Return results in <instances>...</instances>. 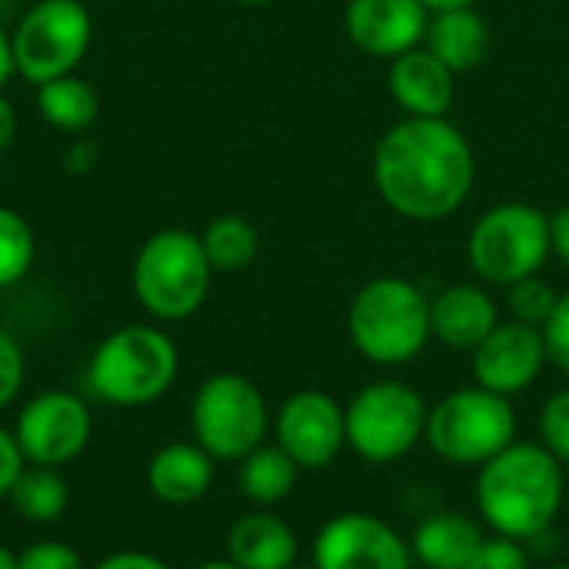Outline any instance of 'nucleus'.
Returning <instances> with one entry per match:
<instances>
[{"instance_id": "nucleus-15", "label": "nucleus", "mask_w": 569, "mask_h": 569, "mask_svg": "<svg viewBox=\"0 0 569 569\" xmlns=\"http://www.w3.org/2000/svg\"><path fill=\"white\" fill-rule=\"evenodd\" d=\"M430 10L423 0H350L343 30L367 57L393 60L423 43Z\"/></svg>"}, {"instance_id": "nucleus-37", "label": "nucleus", "mask_w": 569, "mask_h": 569, "mask_svg": "<svg viewBox=\"0 0 569 569\" xmlns=\"http://www.w3.org/2000/svg\"><path fill=\"white\" fill-rule=\"evenodd\" d=\"M13 133H17V110H13V103L0 93V150L10 147Z\"/></svg>"}, {"instance_id": "nucleus-5", "label": "nucleus", "mask_w": 569, "mask_h": 569, "mask_svg": "<svg viewBox=\"0 0 569 569\" xmlns=\"http://www.w3.org/2000/svg\"><path fill=\"white\" fill-rule=\"evenodd\" d=\"M213 283V267L200 233L183 227L157 230L143 240L133 260V293L140 307L163 323L193 317Z\"/></svg>"}, {"instance_id": "nucleus-10", "label": "nucleus", "mask_w": 569, "mask_h": 569, "mask_svg": "<svg viewBox=\"0 0 569 569\" xmlns=\"http://www.w3.org/2000/svg\"><path fill=\"white\" fill-rule=\"evenodd\" d=\"M347 413V447L367 463H397L427 433V403L403 380L367 383Z\"/></svg>"}, {"instance_id": "nucleus-40", "label": "nucleus", "mask_w": 569, "mask_h": 569, "mask_svg": "<svg viewBox=\"0 0 569 569\" xmlns=\"http://www.w3.org/2000/svg\"><path fill=\"white\" fill-rule=\"evenodd\" d=\"M0 569H17V553H10L3 543H0Z\"/></svg>"}, {"instance_id": "nucleus-8", "label": "nucleus", "mask_w": 569, "mask_h": 569, "mask_svg": "<svg viewBox=\"0 0 569 569\" xmlns=\"http://www.w3.org/2000/svg\"><path fill=\"white\" fill-rule=\"evenodd\" d=\"M93 40V17L80 0H33L10 30L13 67L33 87L77 73Z\"/></svg>"}, {"instance_id": "nucleus-9", "label": "nucleus", "mask_w": 569, "mask_h": 569, "mask_svg": "<svg viewBox=\"0 0 569 569\" xmlns=\"http://www.w3.org/2000/svg\"><path fill=\"white\" fill-rule=\"evenodd\" d=\"M193 440L213 460L240 463L270 430V410L260 387L243 373H213L200 383L190 403Z\"/></svg>"}, {"instance_id": "nucleus-14", "label": "nucleus", "mask_w": 569, "mask_h": 569, "mask_svg": "<svg viewBox=\"0 0 569 569\" xmlns=\"http://www.w3.org/2000/svg\"><path fill=\"white\" fill-rule=\"evenodd\" d=\"M550 357L543 330L520 320H507L497 323L490 337L473 350V380L490 393L517 397L537 383Z\"/></svg>"}, {"instance_id": "nucleus-35", "label": "nucleus", "mask_w": 569, "mask_h": 569, "mask_svg": "<svg viewBox=\"0 0 569 569\" xmlns=\"http://www.w3.org/2000/svg\"><path fill=\"white\" fill-rule=\"evenodd\" d=\"M93 569H173L170 563H163L160 557H153V553H137V550H130V553H113V557H107V560H100Z\"/></svg>"}, {"instance_id": "nucleus-30", "label": "nucleus", "mask_w": 569, "mask_h": 569, "mask_svg": "<svg viewBox=\"0 0 569 569\" xmlns=\"http://www.w3.org/2000/svg\"><path fill=\"white\" fill-rule=\"evenodd\" d=\"M23 377H27L23 350H20L17 337L0 327V410H7L17 400V393L23 387Z\"/></svg>"}, {"instance_id": "nucleus-39", "label": "nucleus", "mask_w": 569, "mask_h": 569, "mask_svg": "<svg viewBox=\"0 0 569 569\" xmlns=\"http://www.w3.org/2000/svg\"><path fill=\"white\" fill-rule=\"evenodd\" d=\"M427 10H447V7H477V0H423Z\"/></svg>"}, {"instance_id": "nucleus-41", "label": "nucleus", "mask_w": 569, "mask_h": 569, "mask_svg": "<svg viewBox=\"0 0 569 569\" xmlns=\"http://www.w3.org/2000/svg\"><path fill=\"white\" fill-rule=\"evenodd\" d=\"M197 569H240L233 560H210V563H200Z\"/></svg>"}, {"instance_id": "nucleus-36", "label": "nucleus", "mask_w": 569, "mask_h": 569, "mask_svg": "<svg viewBox=\"0 0 569 569\" xmlns=\"http://www.w3.org/2000/svg\"><path fill=\"white\" fill-rule=\"evenodd\" d=\"M93 163H97V143H93V140L77 137V143L67 150V170L80 177V173H90V170H93Z\"/></svg>"}, {"instance_id": "nucleus-11", "label": "nucleus", "mask_w": 569, "mask_h": 569, "mask_svg": "<svg viewBox=\"0 0 569 569\" xmlns=\"http://www.w3.org/2000/svg\"><path fill=\"white\" fill-rule=\"evenodd\" d=\"M93 437V417L87 403L70 390L37 393L13 423V440L27 463L63 467L73 463Z\"/></svg>"}, {"instance_id": "nucleus-20", "label": "nucleus", "mask_w": 569, "mask_h": 569, "mask_svg": "<svg viewBox=\"0 0 569 569\" xmlns=\"http://www.w3.org/2000/svg\"><path fill=\"white\" fill-rule=\"evenodd\" d=\"M423 47L437 53L453 73H467L480 67L490 53V23L477 7L433 10Z\"/></svg>"}, {"instance_id": "nucleus-32", "label": "nucleus", "mask_w": 569, "mask_h": 569, "mask_svg": "<svg viewBox=\"0 0 569 569\" xmlns=\"http://www.w3.org/2000/svg\"><path fill=\"white\" fill-rule=\"evenodd\" d=\"M543 340H547L550 363L569 377V293H560V303L543 327Z\"/></svg>"}, {"instance_id": "nucleus-21", "label": "nucleus", "mask_w": 569, "mask_h": 569, "mask_svg": "<svg viewBox=\"0 0 569 569\" xmlns=\"http://www.w3.org/2000/svg\"><path fill=\"white\" fill-rule=\"evenodd\" d=\"M483 540L487 537L477 520L457 510H440L417 527L410 550L427 569H467Z\"/></svg>"}, {"instance_id": "nucleus-29", "label": "nucleus", "mask_w": 569, "mask_h": 569, "mask_svg": "<svg viewBox=\"0 0 569 569\" xmlns=\"http://www.w3.org/2000/svg\"><path fill=\"white\" fill-rule=\"evenodd\" d=\"M17 569H87L83 557L63 540H37L17 553Z\"/></svg>"}, {"instance_id": "nucleus-22", "label": "nucleus", "mask_w": 569, "mask_h": 569, "mask_svg": "<svg viewBox=\"0 0 569 569\" xmlns=\"http://www.w3.org/2000/svg\"><path fill=\"white\" fill-rule=\"evenodd\" d=\"M37 113L63 133H83L97 123L100 117V93L93 83L80 80L77 73L57 77L50 83L37 87Z\"/></svg>"}, {"instance_id": "nucleus-31", "label": "nucleus", "mask_w": 569, "mask_h": 569, "mask_svg": "<svg viewBox=\"0 0 569 569\" xmlns=\"http://www.w3.org/2000/svg\"><path fill=\"white\" fill-rule=\"evenodd\" d=\"M467 569H530V557L520 540L510 537H487L477 557Z\"/></svg>"}, {"instance_id": "nucleus-12", "label": "nucleus", "mask_w": 569, "mask_h": 569, "mask_svg": "<svg viewBox=\"0 0 569 569\" xmlns=\"http://www.w3.org/2000/svg\"><path fill=\"white\" fill-rule=\"evenodd\" d=\"M317 569H410V543L373 513H340L313 540Z\"/></svg>"}, {"instance_id": "nucleus-13", "label": "nucleus", "mask_w": 569, "mask_h": 569, "mask_svg": "<svg viewBox=\"0 0 569 569\" xmlns=\"http://www.w3.org/2000/svg\"><path fill=\"white\" fill-rule=\"evenodd\" d=\"M277 447L300 470H323L347 447V413L323 390L293 393L277 413Z\"/></svg>"}, {"instance_id": "nucleus-3", "label": "nucleus", "mask_w": 569, "mask_h": 569, "mask_svg": "<svg viewBox=\"0 0 569 569\" xmlns=\"http://www.w3.org/2000/svg\"><path fill=\"white\" fill-rule=\"evenodd\" d=\"M347 333L360 357L377 367H403L430 343V300L403 277H377L357 290Z\"/></svg>"}, {"instance_id": "nucleus-42", "label": "nucleus", "mask_w": 569, "mask_h": 569, "mask_svg": "<svg viewBox=\"0 0 569 569\" xmlns=\"http://www.w3.org/2000/svg\"><path fill=\"white\" fill-rule=\"evenodd\" d=\"M237 3H243V7H267V3H273V0H237Z\"/></svg>"}, {"instance_id": "nucleus-44", "label": "nucleus", "mask_w": 569, "mask_h": 569, "mask_svg": "<svg viewBox=\"0 0 569 569\" xmlns=\"http://www.w3.org/2000/svg\"><path fill=\"white\" fill-rule=\"evenodd\" d=\"M290 569H317V567H313V563H310V567H300V563H297V567H290Z\"/></svg>"}, {"instance_id": "nucleus-26", "label": "nucleus", "mask_w": 569, "mask_h": 569, "mask_svg": "<svg viewBox=\"0 0 569 569\" xmlns=\"http://www.w3.org/2000/svg\"><path fill=\"white\" fill-rule=\"evenodd\" d=\"M37 257V240L30 223L13 210L0 203V290L17 287Z\"/></svg>"}, {"instance_id": "nucleus-19", "label": "nucleus", "mask_w": 569, "mask_h": 569, "mask_svg": "<svg viewBox=\"0 0 569 569\" xmlns=\"http://www.w3.org/2000/svg\"><path fill=\"white\" fill-rule=\"evenodd\" d=\"M297 533L267 510L243 513L227 530V560L240 569H290L297 567Z\"/></svg>"}, {"instance_id": "nucleus-33", "label": "nucleus", "mask_w": 569, "mask_h": 569, "mask_svg": "<svg viewBox=\"0 0 569 569\" xmlns=\"http://www.w3.org/2000/svg\"><path fill=\"white\" fill-rule=\"evenodd\" d=\"M23 453L13 440V430H3L0 427V500L10 497V487L17 483L20 470H23Z\"/></svg>"}, {"instance_id": "nucleus-43", "label": "nucleus", "mask_w": 569, "mask_h": 569, "mask_svg": "<svg viewBox=\"0 0 569 569\" xmlns=\"http://www.w3.org/2000/svg\"><path fill=\"white\" fill-rule=\"evenodd\" d=\"M543 569H569V563H553V567H543Z\"/></svg>"}, {"instance_id": "nucleus-23", "label": "nucleus", "mask_w": 569, "mask_h": 569, "mask_svg": "<svg viewBox=\"0 0 569 569\" xmlns=\"http://www.w3.org/2000/svg\"><path fill=\"white\" fill-rule=\"evenodd\" d=\"M297 477H300V467L277 443L273 447L260 443L253 453H247L240 460V470H237V483H240L243 497L263 510L283 503L293 493Z\"/></svg>"}, {"instance_id": "nucleus-7", "label": "nucleus", "mask_w": 569, "mask_h": 569, "mask_svg": "<svg viewBox=\"0 0 569 569\" xmlns=\"http://www.w3.org/2000/svg\"><path fill=\"white\" fill-rule=\"evenodd\" d=\"M470 267L493 287H513L537 277L550 260V213L533 203H497L470 230Z\"/></svg>"}, {"instance_id": "nucleus-2", "label": "nucleus", "mask_w": 569, "mask_h": 569, "mask_svg": "<svg viewBox=\"0 0 569 569\" xmlns=\"http://www.w3.org/2000/svg\"><path fill=\"white\" fill-rule=\"evenodd\" d=\"M563 500V463L543 443L513 440L503 453L480 467L477 510L497 537L520 543L543 537L560 517Z\"/></svg>"}, {"instance_id": "nucleus-24", "label": "nucleus", "mask_w": 569, "mask_h": 569, "mask_svg": "<svg viewBox=\"0 0 569 569\" xmlns=\"http://www.w3.org/2000/svg\"><path fill=\"white\" fill-rule=\"evenodd\" d=\"M10 507L17 517L30 523H53L70 507V487L57 467H23L17 483L10 487Z\"/></svg>"}, {"instance_id": "nucleus-38", "label": "nucleus", "mask_w": 569, "mask_h": 569, "mask_svg": "<svg viewBox=\"0 0 569 569\" xmlns=\"http://www.w3.org/2000/svg\"><path fill=\"white\" fill-rule=\"evenodd\" d=\"M17 73V67H13V50H10V33L0 27V93H3V87L10 83V77Z\"/></svg>"}, {"instance_id": "nucleus-34", "label": "nucleus", "mask_w": 569, "mask_h": 569, "mask_svg": "<svg viewBox=\"0 0 569 569\" xmlns=\"http://www.w3.org/2000/svg\"><path fill=\"white\" fill-rule=\"evenodd\" d=\"M550 257H557L569 270V207L550 213Z\"/></svg>"}, {"instance_id": "nucleus-27", "label": "nucleus", "mask_w": 569, "mask_h": 569, "mask_svg": "<svg viewBox=\"0 0 569 569\" xmlns=\"http://www.w3.org/2000/svg\"><path fill=\"white\" fill-rule=\"evenodd\" d=\"M507 290H510L507 293V303H510L513 320L530 323V327H540V330L547 327V320L553 317V310L560 303V293L550 283H543L540 273L537 277H527V280L507 287Z\"/></svg>"}, {"instance_id": "nucleus-4", "label": "nucleus", "mask_w": 569, "mask_h": 569, "mask_svg": "<svg viewBox=\"0 0 569 569\" xmlns=\"http://www.w3.org/2000/svg\"><path fill=\"white\" fill-rule=\"evenodd\" d=\"M177 370V343L160 327L130 323L97 343L87 363V387L110 407H147L173 387Z\"/></svg>"}, {"instance_id": "nucleus-28", "label": "nucleus", "mask_w": 569, "mask_h": 569, "mask_svg": "<svg viewBox=\"0 0 569 569\" xmlns=\"http://www.w3.org/2000/svg\"><path fill=\"white\" fill-rule=\"evenodd\" d=\"M540 443L569 467V387L557 390L540 410Z\"/></svg>"}, {"instance_id": "nucleus-25", "label": "nucleus", "mask_w": 569, "mask_h": 569, "mask_svg": "<svg viewBox=\"0 0 569 569\" xmlns=\"http://www.w3.org/2000/svg\"><path fill=\"white\" fill-rule=\"evenodd\" d=\"M200 243H203V253H207L213 273H240L260 253V233L240 213H220V217H213L203 227Z\"/></svg>"}, {"instance_id": "nucleus-18", "label": "nucleus", "mask_w": 569, "mask_h": 569, "mask_svg": "<svg viewBox=\"0 0 569 569\" xmlns=\"http://www.w3.org/2000/svg\"><path fill=\"white\" fill-rule=\"evenodd\" d=\"M213 483V457L200 443H167L147 463V490L170 507H190Z\"/></svg>"}, {"instance_id": "nucleus-6", "label": "nucleus", "mask_w": 569, "mask_h": 569, "mask_svg": "<svg viewBox=\"0 0 569 569\" xmlns=\"http://www.w3.org/2000/svg\"><path fill=\"white\" fill-rule=\"evenodd\" d=\"M423 440L447 463L483 467L517 440L513 403L483 387L453 390L427 413Z\"/></svg>"}, {"instance_id": "nucleus-1", "label": "nucleus", "mask_w": 569, "mask_h": 569, "mask_svg": "<svg viewBox=\"0 0 569 569\" xmlns=\"http://www.w3.org/2000/svg\"><path fill=\"white\" fill-rule=\"evenodd\" d=\"M477 180L470 140L447 117H403L373 150V187L403 220L453 217Z\"/></svg>"}, {"instance_id": "nucleus-17", "label": "nucleus", "mask_w": 569, "mask_h": 569, "mask_svg": "<svg viewBox=\"0 0 569 569\" xmlns=\"http://www.w3.org/2000/svg\"><path fill=\"white\" fill-rule=\"evenodd\" d=\"M497 323V303L477 283H453L430 300V330L450 350L473 353Z\"/></svg>"}, {"instance_id": "nucleus-16", "label": "nucleus", "mask_w": 569, "mask_h": 569, "mask_svg": "<svg viewBox=\"0 0 569 569\" xmlns=\"http://www.w3.org/2000/svg\"><path fill=\"white\" fill-rule=\"evenodd\" d=\"M457 73L423 43L390 60V97L407 117H447L457 97Z\"/></svg>"}]
</instances>
